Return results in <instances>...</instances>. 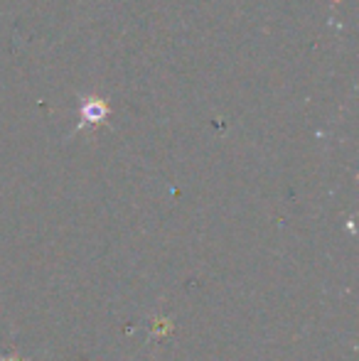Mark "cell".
<instances>
[{
  "label": "cell",
  "instance_id": "6da1fadb",
  "mask_svg": "<svg viewBox=\"0 0 359 361\" xmlns=\"http://www.w3.org/2000/svg\"><path fill=\"white\" fill-rule=\"evenodd\" d=\"M106 116H109V109H106L101 101H87L82 109V118L87 121V123H101Z\"/></svg>",
  "mask_w": 359,
  "mask_h": 361
}]
</instances>
